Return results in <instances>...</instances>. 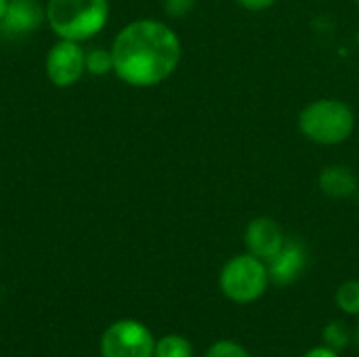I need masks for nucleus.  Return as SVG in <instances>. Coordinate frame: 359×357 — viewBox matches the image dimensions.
<instances>
[{"mask_svg":"<svg viewBox=\"0 0 359 357\" xmlns=\"http://www.w3.org/2000/svg\"><path fill=\"white\" fill-rule=\"evenodd\" d=\"M109 48L114 74L135 88H151L166 82L183 57L179 34L158 19H135L126 23Z\"/></svg>","mask_w":359,"mask_h":357,"instance_id":"1","label":"nucleus"},{"mask_svg":"<svg viewBox=\"0 0 359 357\" xmlns=\"http://www.w3.org/2000/svg\"><path fill=\"white\" fill-rule=\"evenodd\" d=\"M353 107L337 97H322L307 103L299 114L301 135L318 145H341L355 133Z\"/></svg>","mask_w":359,"mask_h":357,"instance_id":"2","label":"nucleus"},{"mask_svg":"<svg viewBox=\"0 0 359 357\" xmlns=\"http://www.w3.org/2000/svg\"><path fill=\"white\" fill-rule=\"evenodd\" d=\"M46 23L61 40L84 42L105 29L109 0H48Z\"/></svg>","mask_w":359,"mask_h":357,"instance_id":"3","label":"nucleus"},{"mask_svg":"<svg viewBox=\"0 0 359 357\" xmlns=\"http://www.w3.org/2000/svg\"><path fill=\"white\" fill-rule=\"evenodd\" d=\"M267 263L250 252L231 257L219 274V288L223 297L238 305H250L259 301L269 288Z\"/></svg>","mask_w":359,"mask_h":357,"instance_id":"4","label":"nucleus"},{"mask_svg":"<svg viewBox=\"0 0 359 357\" xmlns=\"http://www.w3.org/2000/svg\"><path fill=\"white\" fill-rule=\"evenodd\" d=\"M154 335L137 320H118L101 337L103 357H154Z\"/></svg>","mask_w":359,"mask_h":357,"instance_id":"5","label":"nucleus"},{"mask_svg":"<svg viewBox=\"0 0 359 357\" xmlns=\"http://www.w3.org/2000/svg\"><path fill=\"white\" fill-rule=\"evenodd\" d=\"M82 42L74 40H57L44 59V72L53 86L57 88H69L80 82V78L86 74V50L80 46Z\"/></svg>","mask_w":359,"mask_h":357,"instance_id":"6","label":"nucleus"},{"mask_svg":"<svg viewBox=\"0 0 359 357\" xmlns=\"http://www.w3.org/2000/svg\"><path fill=\"white\" fill-rule=\"evenodd\" d=\"M286 240L288 238H286L282 225L271 217H257L244 229L246 252L255 255L257 259H261L265 263L280 252V248L286 244Z\"/></svg>","mask_w":359,"mask_h":357,"instance_id":"7","label":"nucleus"},{"mask_svg":"<svg viewBox=\"0 0 359 357\" xmlns=\"http://www.w3.org/2000/svg\"><path fill=\"white\" fill-rule=\"evenodd\" d=\"M307 267V248L299 240H286L280 252L267 261L269 280L276 286H290L294 284Z\"/></svg>","mask_w":359,"mask_h":357,"instance_id":"8","label":"nucleus"},{"mask_svg":"<svg viewBox=\"0 0 359 357\" xmlns=\"http://www.w3.org/2000/svg\"><path fill=\"white\" fill-rule=\"evenodd\" d=\"M46 21V11L36 0H8L6 13L0 21V34L19 38L36 32Z\"/></svg>","mask_w":359,"mask_h":357,"instance_id":"9","label":"nucleus"},{"mask_svg":"<svg viewBox=\"0 0 359 357\" xmlns=\"http://www.w3.org/2000/svg\"><path fill=\"white\" fill-rule=\"evenodd\" d=\"M318 187L324 196L334 200H347L358 196L359 179L355 170L347 164H330L324 166L318 177Z\"/></svg>","mask_w":359,"mask_h":357,"instance_id":"10","label":"nucleus"},{"mask_svg":"<svg viewBox=\"0 0 359 357\" xmlns=\"http://www.w3.org/2000/svg\"><path fill=\"white\" fill-rule=\"evenodd\" d=\"M322 341L326 347L334 349L337 353L345 351L353 343V330L347 322L343 320H332L324 326L322 330Z\"/></svg>","mask_w":359,"mask_h":357,"instance_id":"11","label":"nucleus"},{"mask_svg":"<svg viewBox=\"0 0 359 357\" xmlns=\"http://www.w3.org/2000/svg\"><path fill=\"white\" fill-rule=\"evenodd\" d=\"M154 357H194V345L181 335H166L156 343Z\"/></svg>","mask_w":359,"mask_h":357,"instance_id":"12","label":"nucleus"},{"mask_svg":"<svg viewBox=\"0 0 359 357\" xmlns=\"http://www.w3.org/2000/svg\"><path fill=\"white\" fill-rule=\"evenodd\" d=\"M84 63H86V74H90V76H107V74H111L114 72L111 48L95 46L90 50H86Z\"/></svg>","mask_w":359,"mask_h":357,"instance_id":"13","label":"nucleus"},{"mask_svg":"<svg viewBox=\"0 0 359 357\" xmlns=\"http://www.w3.org/2000/svg\"><path fill=\"white\" fill-rule=\"evenodd\" d=\"M337 307L347 316H359V280H347L334 295Z\"/></svg>","mask_w":359,"mask_h":357,"instance_id":"14","label":"nucleus"},{"mask_svg":"<svg viewBox=\"0 0 359 357\" xmlns=\"http://www.w3.org/2000/svg\"><path fill=\"white\" fill-rule=\"evenodd\" d=\"M206 357H250V353L242 343L231 339H221L208 347Z\"/></svg>","mask_w":359,"mask_h":357,"instance_id":"15","label":"nucleus"},{"mask_svg":"<svg viewBox=\"0 0 359 357\" xmlns=\"http://www.w3.org/2000/svg\"><path fill=\"white\" fill-rule=\"evenodd\" d=\"M196 6V0H164L162 8L170 19H183L187 17Z\"/></svg>","mask_w":359,"mask_h":357,"instance_id":"16","label":"nucleus"},{"mask_svg":"<svg viewBox=\"0 0 359 357\" xmlns=\"http://www.w3.org/2000/svg\"><path fill=\"white\" fill-rule=\"evenodd\" d=\"M242 8L246 11H252V13H261V11H267L271 8L278 0H236Z\"/></svg>","mask_w":359,"mask_h":357,"instance_id":"17","label":"nucleus"},{"mask_svg":"<svg viewBox=\"0 0 359 357\" xmlns=\"http://www.w3.org/2000/svg\"><path fill=\"white\" fill-rule=\"evenodd\" d=\"M303 357H341V353H337L334 349H330V347H326V345H320V347L309 349Z\"/></svg>","mask_w":359,"mask_h":357,"instance_id":"18","label":"nucleus"},{"mask_svg":"<svg viewBox=\"0 0 359 357\" xmlns=\"http://www.w3.org/2000/svg\"><path fill=\"white\" fill-rule=\"evenodd\" d=\"M6 6H8V0H0V21H2V17L6 13Z\"/></svg>","mask_w":359,"mask_h":357,"instance_id":"19","label":"nucleus"},{"mask_svg":"<svg viewBox=\"0 0 359 357\" xmlns=\"http://www.w3.org/2000/svg\"><path fill=\"white\" fill-rule=\"evenodd\" d=\"M353 343L359 347V322L355 324V328H353Z\"/></svg>","mask_w":359,"mask_h":357,"instance_id":"20","label":"nucleus"},{"mask_svg":"<svg viewBox=\"0 0 359 357\" xmlns=\"http://www.w3.org/2000/svg\"><path fill=\"white\" fill-rule=\"evenodd\" d=\"M355 4H358V6H359V0H355Z\"/></svg>","mask_w":359,"mask_h":357,"instance_id":"21","label":"nucleus"},{"mask_svg":"<svg viewBox=\"0 0 359 357\" xmlns=\"http://www.w3.org/2000/svg\"><path fill=\"white\" fill-rule=\"evenodd\" d=\"M358 202H359V191H358Z\"/></svg>","mask_w":359,"mask_h":357,"instance_id":"22","label":"nucleus"}]
</instances>
